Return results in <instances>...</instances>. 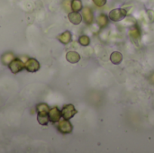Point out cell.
<instances>
[{
  "mask_svg": "<svg viewBox=\"0 0 154 153\" xmlns=\"http://www.w3.org/2000/svg\"><path fill=\"white\" fill-rule=\"evenodd\" d=\"M147 14H148V17H149V19H150V22H154V12L152 10H151V9H149V10H147Z\"/></svg>",
  "mask_w": 154,
  "mask_h": 153,
  "instance_id": "cell-20",
  "label": "cell"
},
{
  "mask_svg": "<svg viewBox=\"0 0 154 153\" xmlns=\"http://www.w3.org/2000/svg\"><path fill=\"white\" fill-rule=\"evenodd\" d=\"M127 15V12L124 8H116L110 11L109 13V19L113 22H119L123 20Z\"/></svg>",
  "mask_w": 154,
  "mask_h": 153,
  "instance_id": "cell-1",
  "label": "cell"
},
{
  "mask_svg": "<svg viewBox=\"0 0 154 153\" xmlns=\"http://www.w3.org/2000/svg\"><path fill=\"white\" fill-rule=\"evenodd\" d=\"M82 18L87 24L92 23L93 19H94V14H93V12L90 7L86 6V7L82 8Z\"/></svg>",
  "mask_w": 154,
  "mask_h": 153,
  "instance_id": "cell-6",
  "label": "cell"
},
{
  "mask_svg": "<svg viewBox=\"0 0 154 153\" xmlns=\"http://www.w3.org/2000/svg\"><path fill=\"white\" fill-rule=\"evenodd\" d=\"M14 59V54H13V53H10V52L5 53V54L2 56V61H3V63L5 64V65H8Z\"/></svg>",
  "mask_w": 154,
  "mask_h": 153,
  "instance_id": "cell-15",
  "label": "cell"
},
{
  "mask_svg": "<svg viewBox=\"0 0 154 153\" xmlns=\"http://www.w3.org/2000/svg\"><path fill=\"white\" fill-rule=\"evenodd\" d=\"M79 44L82 45V46H88L89 43H90V39H89V37L87 36V35H82V36L79 37Z\"/></svg>",
  "mask_w": 154,
  "mask_h": 153,
  "instance_id": "cell-17",
  "label": "cell"
},
{
  "mask_svg": "<svg viewBox=\"0 0 154 153\" xmlns=\"http://www.w3.org/2000/svg\"><path fill=\"white\" fill-rule=\"evenodd\" d=\"M36 111L37 112H47L49 113L50 111V107L47 104H44V103H41L39 105H37L36 106Z\"/></svg>",
  "mask_w": 154,
  "mask_h": 153,
  "instance_id": "cell-18",
  "label": "cell"
},
{
  "mask_svg": "<svg viewBox=\"0 0 154 153\" xmlns=\"http://www.w3.org/2000/svg\"><path fill=\"white\" fill-rule=\"evenodd\" d=\"M93 2L97 7H102L106 4V0H93Z\"/></svg>",
  "mask_w": 154,
  "mask_h": 153,
  "instance_id": "cell-19",
  "label": "cell"
},
{
  "mask_svg": "<svg viewBox=\"0 0 154 153\" xmlns=\"http://www.w3.org/2000/svg\"><path fill=\"white\" fill-rule=\"evenodd\" d=\"M110 60L113 64L115 65H118L122 62L123 60V55L121 52L119 51H114L111 53L110 55Z\"/></svg>",
  "mask_w": 154,
  "mask_h": 153,
  "instance_id": "cell-12",
  "label": "cell"
},
{
  "mask_svg": "<svg viewBox=\"0 0 154 153\" xmlns=\"http://www.w3.org/2000/svg\"><path fill=\"white\" fill-rule=\"evenodd\" d=\"M58 130L60 133H61L62 134H69L72 132L73 130V126L70 124V122L69 120H60L58 122Z\"/></svg>",
  "mask_w": 154,
  "mask_h": 153,
  "instance_id": "cell-3",
  "label": "cell"
},
{
  "mask_svg": "<svg viewBox=\"0 0 154 153\" xmlns=\"http://www.w3.org/2000/svg\"><path fill=\"white\" fill-rule=\"evenodd\" d=\"M69 20L71 23L75 24V25H79L81 22H82V15L79 13V12H71L69 14Z\"/></svg>",
  "mask_w": 154,
  "mask_h": 153,
  "instance_id": "cell-8",
  "label": "cell"
},
{
  "mask_svg": "<svg viewBox=\"0 0 154 153\" xmlns=\"http://www.w3.org/2000/svg\"><path fill=\"white\" fill-rule=\"evenodd\" d=\"M57 39L63 44H68L71 41V39H72V36H71V33L69 32V31H66L64 32L63 33L60 34Z\"/></svg>",
  "mask_w": 154,
  "mask_h": 153,
  "instance_id": "cell-11",
  "label": "cell"
},
{
  "mask_svg": "<svg viewBox=\"0 0 154 153\" xmlns=\"http://www.w3.org/2000/svg\"><path fill=\"white\" fill-rule=\"evenodd\" d=\"M130 36L133 39H139L141 37V32L137 27H134L130 30Z\"/></svg>",
  "mask_w": 154,
  "mask_h": 153,
  "instance_id": "cell-16",
  "label": "cell"
},
{
  "mask_svg": "<svg viewBox=\"0 0 154 153\" xmlns=\"http://www.w3.org/2000/svg\"><path fill=\"white\" fill-rule=\"evenodd\" d=\"M8 68L11 70L12 73L14 74H17L19 72H21L23 69H24V63L23 62L22 60H20L19 58H14L9 64H8Z\"/></svg>",
  "mask_w": 154,
  "mask_h": 153,
  "instance_id": "cell-2",
  "label": "cell"
},
{
  "mask_svg": "<svg viewBox=\"0 0 154 153\" xmlns=\"http://www.w3.org/2000/svg\"><path fill=\"white\" fill-rule=\"evenodd\" d=\"M108 18L109 17H107L105 14H101L98 15L97 22V24L100 26V28H105L108 24Z\"/></svg>",
  "mask_w": 154,
  "mask_h": 153,
  "instance_id": "cell-13",
  "label": "cell"
},
{
  "mask_svg": "<svg viewBox=\"0 0 154 153\" xmlns=\"http://www.w3.org/2000/svg\"><path fill=\"white\" fill-rule=\"evenodd\" d=\"M77 113H78L77 110L75 109L74 106L71 104L64 106L61 109V115H62L63 119H66V120L71 119Z\"/></svg>",
  "mask_w": 154,
  "mask_h": 153,
  "instance_id": "cell-4",
  "label": "cell"
},
{
  "mask_svg": "<svg viewBox=\"0 0 154 153\" xmlns=\"http://www.w3.org/2000/svg\"><path fill=\"white\" fill-rule=\"evenodd\" d=\"M62 117L61 115V111L58 107H53L50 109L49 111V119L51 123H58L60 118Z\"/></svg>",
  "mask_w": 154,
  "mask_h": 153,
  "instance_id": "cell-7",
  "label": "cell"
},
{
  "mask_svg": "<svg viewBox=\"0 0 154 153\" xmlns=\"http://www.w3.org/2000/svg\"><path fill=\"white\" fill-rule=\"evenodd\" d=\"M70 8L73 12H79L83 8L82 1L81 0H71L70 2Z\"/></svg>",
  "mask_w": 154,
  "mask_h": 153,
  "instance_id": "cell-14",
  "label": "cell"
},
{
  "mask_svg": "<svg viewBox=\"0 0 154 153\" xmlns=\"http://www.w3.org/2000/svg\"><path fill=\"white\" fill-rule=\"evenodd\" d=\"M66 60L72 64H76L80 60V55L76 51H69L66 54Z\"/></svg>",
  "mask_w": 154,
  "mask_h": 153,
  "instance_id": "cell-10",
  "label": "cell"
},
{
  "mask_svg": "<svg viewBox=\"0 0 154 153\" xmlns=\"http://www.w3.org/2000/svg\"><path fill=\"white\" fill-rule=\"evenodd\" d=\"M37 121L41 125H47L50 122L49 113L47 112H37Z\"/></svg>",
  "mask_w": 154,
  "mask_h": 153,
  "instance_id": "cell-9",
  "label": "cell"
},
{
  "mask_svg": "<svg viewBox=\"0 0 154 153\" xmlns=\"http://www.w3.org/2000/svg\"><path fill=\"white\" fill-rule=\"evenodd\" d=\"M24 69L28 71V72H36L40 69V63L36 59L33 58H30L28 59L25 63H24Z\"/></svg>",
  "mask_w": 154,
  "mask_h": 153,
  "instance_id": "cell-5",
  "label": "cell"
}]
</instances>
